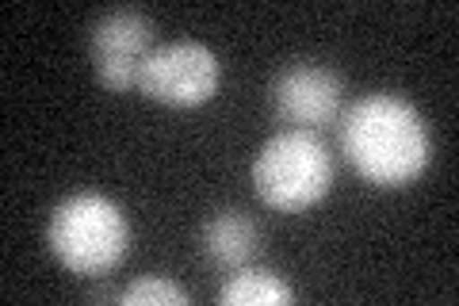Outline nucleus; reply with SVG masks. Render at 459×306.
<instances>
[{"label": "nucleus", "mask_w": 459, "mask_h": 306, "mask_svg": "<svg viewBox=\"0 0 459 306\" xmlns=\"http://www.w3.org/2000/svg\"><path fill=\"white\" fill-rule=\"evenodd\" d=\"M337 127L344 162L376 188H402L418 180L433 153L421 111L391 92L360 96Z\"/></svg>", "instance_id": "nucleus-1"}, {"label": "nucleus", "mask_w": 459, "mask_h": 306, "mask_svg": "<svg viewBox=\"0 0 459 306\" xmlns=\"http://www.w3.org/2000/svg\"><path fill=\"white\" fill-rule=\"evenodd\" d=\"M131 226L119 203L100 192H77L50 211L47 245L69 272L77 275H104L123 260Z\"/></svg>", "instance_id": "nucleus-2"}, {"label": "nucleus", "mask_w": 459, "mask_h": 306, "mask_svg": "<svg viewBox=\"0 0 459 306\" xmlns=\"http://www.w3.org/2000/svg\"><path fill=\"white\" fill-rule=\"evenodd\" d=\"M333 188V157L310 130H283L253 157V192L264 207L299 214L322 203Z\"/></svg>", "instance_id": "nucleus-3"}, {"label": "nucleus", "mask_w": 459, "mask_h": 306, "mask_svg": "<svg viewBox=\"0 0 459 306\" xmlns=\"http://www.w3.org/2000/svg\"><path fill=\"white\" fill-rule=\"evenodd\" d=\"M222 66L211 47L195 39L165 42L146 54L138 69V92L165 108H199L219 92Z\"/></svg>", "instance_id": "nucleus-4"}, {"label": "nucleus", "mask_w": 459, "mask_h": 306, "mask_svg": "<svg viewBox=\"0 0 459 306\" xmlns=\"http://www.w3.org/2000/svg\"><path fill=\"white\" fill-rule=\"evenodd\" d=\"M153 23L134 8H115L104 12L92 31H89V50L96 66V81L108 92H131L138 89V69L153 50Z\"/></svg>", "instance_id": "nucleus-5"}, {"label": "nucleus", "mask_w": 459, "mask_h": 306, "mask_svg": "<svg viewBox=\"0 0 459 306\" xmlns=\"http://www.w3.org/2000/svg\"><path fill=\"white\" fill-rule=\"evenodd\" d=\"M272 111L291 130H325L341 119L344 84L329 66L318 62H291L272 81Z\"/></svg>", "instance_id": "nucleus-6"}, {"label": "nucleus", "mask_w": 459, "mask_h": 306, "mask_svg": "<svg viewBox=\"0 0 459 306\" xmlns=\"http://www.w3.org/2000/svg\"><path fill=\"white\" fill-rule=\"evenodd\" d=\"M261 238H264L261 226L246 211H219L199 230V249H204L207 265L222 272H238L261 253Z\"/></svg>", "instance_id": "nucleus-7"}, {"label": "nucleus", "mask_w": 459, "mask_h": 306, "mask_svg": "<svg viewBox=\"0 0 459 306\" xmlns=\"http://www.w3.org/2000/svg\"><path fill=\"white\" fill-rule=\"evenodd\" d=\"M219 302L226 306H283L295 302L291 284H283L276 272L268 268H238L226 275L219 287Z\"/></svg>", "instance_id": "nucleus-8"}, {"label": "nucleus", "mask_w": 459, "mask_h": 306, "mask_svg": "<svg viewBox=\"0 0 459 306\" xmlns=\"http://www.w3.org/2000/svg\"><path fill=\"white\" fill-rule=\"evenodd\" d=\"M115 299H119L123 306H165V302L188 306V302H192L188 291H184L180 284H172L169 275H138V280L126 284Z\"/></svg>", "instance_id": "nucleus-9"}]
</instances>
